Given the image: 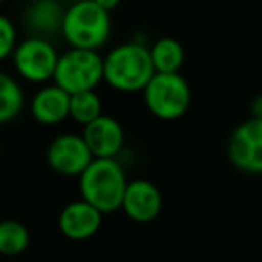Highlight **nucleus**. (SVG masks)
<instances>
[{"label": "nucleus", "instance_id": "nucleus-11", "mask_svg": "<svg viewBox=\"0 0 262 262\" xmlns=\"http://www.w3.org/2000/svg\"><path fill=\"white\" fill-rule=\"evenodd\" d=\"M120 209L136 223H150L161 214L162 194L150 180H132L127 184Z\"/></svg>", "mask_w": 262, "mask_h": 262}, {"label": "nucleus", "instance_id": "nucleus-19", "mask_svg": "<svg viewBox=\"0 0 262 262\" xmlns=\"http://www.w3.org/2000/svg\"><path fill=\"white\" fill-rule=\"evenodd\" d=\"M95 4H98V6L102 7V9H105V11H113L114 7H118V4L121 2V0H93Z\"/></svg>", "mask_w": 262, "mask_h": 262}, {"label": "nucleus", "instance_id": "nucleus-17", "mask_svg": "<svg viewBox=\"0 0 262 262\" xmlns=\"http://www.w3.org/2000/svg\"><path fill=\"white\" fill-rule=\"evenodd\" d=\"M104 114V104L100 95L95 91H82V93L70 95V113L68 118L86 127L93 120Z\"/></svg>", "mask_w": 262, "mask_h": 262}, {"label": "nucleus", "instance_id": "nucleus-1", "mask_svg": "<svg viewBox=\"0 0 262 262\" xmlns=\"http://www.w3.org/2000/svg\"><path fill=\"white\" fill-rule=\"evenodd\" d=\"M102 61L104 82L121 93L143 91L156 73L148 47L138 41L120 43L102 55Z\"/></svg>", "mask_w": 262, "mask_h": 262}, {"label": "nucleus", "instance_id": "nucleus-7", "mask_svg": "<svg viewBox=\"0 0 262 262\" xmlns=\"http://www.w3.org/2000/svg\"><path fill=\"white\" fill-rule=\"evenodd\" d=\"M47 164L54 173L61 177H77L90 166L93 161L90 148L84 143L82 136L73 134V132H64V134L55 136L47 146Z\"/></svg>", "mask_w": 262, "mask_h": 262}, {"label": "nucleus", "instance_id": "nucleus-8", "mask_svg": "<svg viewBox=\"0 0 262 262\" xmlns=\"http://www.w3.org/2000/svg\"><path fill=\"white\" fill-rule=\"evenodd\" d=\"M228 159L246 173H262V116H253L234 128L228 138Z\"/></svg>", "mask_w": 262, "mask_h": 262}, {"label": "nucleus", "instance_id": "nucleus-5", "mask_svg": "<svg viewBox=\"0 0 262 262\" xmlns=\"http://www.w3.org/2000/svg\"><path fill=\"white\" fill-rule=\"evenodd\" d=\"M143 100L159 120L173 121L182 118L191 105V88L180 73H154L143 90Z\"/></svg>", "mask_w": 262, "mask_h": 262}, {"label": "nucleus", "instance_id": "nucleus-4", "mask_svg": "<svg viewBox=\"0 0 262 262\" xmlns=\"http://www.w3.org/2000/svg\"><path fill=\"white\" fill-rule=\"evenodd\" d=\"M54 84L68 95L95 91L104 82V61L97 50L68 49L59 54Z\"/></svg>", "mask_w": 262, "mask_h": 262}, {"label": "nucleus", "instance_id": "nucleus-3", "mask_svg": "<svg viewBox=\"0 0 262 262\" xmlns=\"http://www.w3.org/2000/svg\"><path fill=\"white\" fill-rule=\"evenodd\" d=\"M127 175L116 159H93L79 177L80 200L102 214L120 210L127 189Z\"/></svg>", "mask_w": 262, "mask_h": 262}, {"label": "nucleus", "instance_id": "nucleus-10", "mask_svg": "<svg viewBox=\"0 0 262 262\" xmlns=\"http://www.w3.org/2000/svg\"><path fill=\"white\" fill-rule=\"evenodd\" d=\"M82 139L93 159H116L125 143L121 123L109 114H102L82 128Z\"/></svg>", "mask_w": 262, "mask_h": 262}, {"label": "nucleus", "instance_id": "nucleus-12", "mask_svg": "<svg viewBox=\"0 0 262 262\" xmlns=\"http://www.w3.org/2000/svg\"><path fill=\"white\" fill-rule=\"evenodd\" d=\"M62 14L64 6L61 0H31L25 6L21 20L31 34L39 38L52 39L54 36L61 34Z\"/></svg>", "mask_w": 262, "mask_h": 262}, {"label": "nucleus", "instance_id": "nucleus-14", "mask_svg": "<svg viewBox=\"0 0 262 262\" xmlns=\"http://www.w3.org/2000/svg\"><path fill=\"white\" fill-rule=\"evenodd\" d=\"M148 52L156 73H180V68L186 61V50L182 43L169 36L156 39Z\"/></svg>", "mask_w": 262, "mask_h": 262}, {"label": "nucleus", "instance_id": "nucleus-15", "mask_svg": "<svg viewBox=\"0 0 262 262\" xmlns=\"http://www.w3.org/2000/svg\"><path fill=\"white\" fill-rule=\"evenodd\" d=\"M25 105V95L20 82L0 70V125L13 121Z\"/></svg>", "mask_w": 262, "mask_h": 262}, {"label": "nucleus", "instance_id": "nucleus-6", "mask_svg": "<svg viewBox=\"0 0 262 262\" xmlns=\"http://www.w3.org/2000/svg\"><path fill=\"white\" fill-rule=\"evenodd\" d=\"M11 59L21 79L34 84H43L47 80H52L59 52L52 39L25 36L24 39H18Z\"/></svg>", "mask_w": 262, "mask_h": 262}, {"label": "nucleus", "instance_id": "nucleus-16", "mask_svg": "<svg viewBox=\"0 0 262 262\" xmlns=\"http://www.w3.org/2000/svg\"><path fill=\"white\" fill-rule=\"evenodd\" d=\"M29 245H31V234L21 221H0V255L16 257L24 253L29 248Z\"/></svg>", "mask_w": 262, "mask_h": 262}, {"label": "nucleus", "instance_id": "nucleus-18", "mask_svg": "<svg viewBox=\"0 0 262 262\" xmlns=\"http://www.w3.org/2000/svg\"><path fill=\"white\" fill-rule=\"evenodd\" d=\"M18 43V29L9 16L0 13V61L13 55Z\"/></svg>", "mask_w": 262, "mask_h": 262}, {"label": "nucleus", "instance_id": "nucleus-2", "mask_svg": "<svg viewBox=\"0 0 262 262\" xmlns=\"http://www.w3.org/2000/svg\"><path fill=\"white\" fill-rule=\"evenodd\" d=\"M113 20L111 13L102 9L93 0H75L64 7L61 36L70 49L97 50L111 38Z\"/></svg>", "mask_w": 262, "mask_h": 262}, {"label": "nucleus", "instance_id": "nucleus-13", "mask_svg": "<svg viewBox=\"0 0 262 262\" xmlns=\"http://www.w3.org/2000/svg\"><path fill=\"white\" fill-rule=\"evenodd\" d=\"M70 95L55 84H45L31 98V114L38 123L54 127L68 118Z\"/></svg>", "mask_w": 262, "mask_h": 262}, {"label": "nucleus", "instance_id": "nucleus-20", "mask_svg": "<svg viewBox=\"0 0 262 262\" xmlns=\"http://www.w3.org/2000/svg\"><path fill=\"white\" fill-rule=\"evenodd\" d=\"M0 4H2V0H0Z\"/></svg>", "mask_w": 262, "mask_h": 262}, {"label": "nucleus", "instance_id": "nucleus-9", "mask_svg": "<svg viewBox=\"0 0 262 262\" xmlns=\"http://www.w3.org/2000/svg\"><path fill=\"white\" fill-rule=\"evenodd\" d=\"M104 214L84 200H73L61 209L57 217L59 232L70 241H88L102 228Z\"/></svg>", "mask_w": 262, "mask_h": 262}]
</instances>
